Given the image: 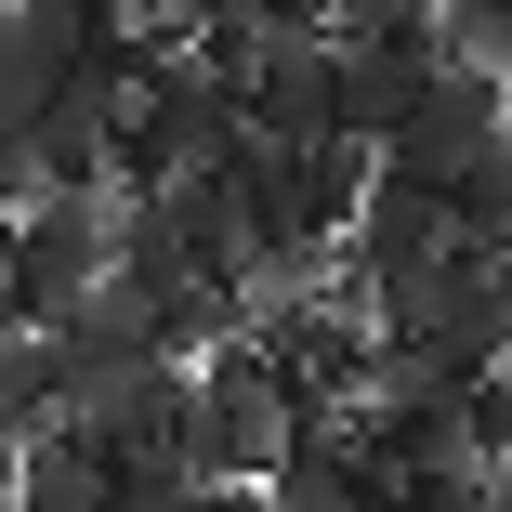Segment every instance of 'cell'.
I'll return each mask as SVG.
<instances>
[{
  "label": "cell",
  "mask_w": 512,
  "mask_h": 512,
  "mask_svg": "<svg viewBox=\"0 0 512 512\" xmlns=\"http://www.w3.org/2000/svg\"><path fill=\"white\" fill-rule=\"evenodd\" d=\"M302 421H316V407H302L289 355L263 329H237V342L197 355V434H184V460L211 486H276V460L302 447Z\"/></svg>",
  "instance_id": "6da1fadb"
},
{
  "label": "cell",
  "mask_w": 512,
  "mask_h": 512,
  "mask_svg": "<svg viewBox=\"0 0 512 512\" xmlns=\"http://www.w3.org/2000/svg\"><path fill=\"white\" fill-rule=\"evenodd\" d=\"M250 145V92L211 66V53H171L145 92H132V132H119V184H184V171H224Z\"/></svg>",
  "instance_id": "7a4b0ae2"
},
{
  "label": "cell",
  "mask_w": 512,
  "mask_h": 512,
  "mask_svg": "<svg viewBox=\"0 0 512 512\" xmlns=\"http://www.w3.org/2000/svg\"><path fill=\"white\" fill-rule=\"evenodd\" d=\"M119 224H132V184H40L14 211V289L27 316L53 329L92 276H119Z\"/></svg>",
  "instance_id": "3957f363"
},
{
  "label": "cell",
  "mask_w": 512,
  "mask_h": 512,
  "mask_svg": "<svg viewBox=\"0 0 512 512\" xmlns=\"http://www.w3.org/2000/svg\"><path fill=\"white\" fill-rule=\"evenodd\" d=\"M486 145H512V66L447 53V66H434V92H421V119L381 145V171H407V184H434V197H447Z\"/></svg>",
  "instance_id": "277c9868"
},
{
  "label": "cell",
  "mask_w": 512,
  "mask_h": 512,
  "mask_svg": "<svg viewBox=\"0 0 512 512\" xmlns=\"http://www.w3.org/2000/svg\"><path fill=\"white\" fill-rule=\"evenodd\" d=\"M447 66V27H381V40H342V92H329V132L355 145H394L421 119V92Z\"/></svg>",
  "instance_id": "5b68a950"
},
{
  "label": "cell",
  "mask_w": 512,
  "mask_h": 512,
  "mask_svg": "<svg viewBox=\"0 0 512 512\" xmlns=\"http://www.w3.org/2000/svg\"><path fill=\"white\" fill-rule=\"evenodd\" d=\"M79 434L106 447V460H184V434H197V355H158V368L92 381L79 394Z\"/></svg>",
  "instance_id": "8992f818"
},
{
  "label": "cell",
  "mask_w": 512,
  "mask_h": 512,
  "mask_svg": "<svg viewBox=\"0 0 512 512\" xmlns=\"http://www.w3.org/2000/svg\"><path fill=\"white\" fill-rule=\"evenodd\" d=\"M66 407H79V368H66V342H53L40 316H27V329H0V434H27V447H40V434L66 421Z\"/></svg>",
  "instance_id": "52a82bcc"
},
{
  "label": "cell",
  "mask_w": 512,
  "mask_h": 512,
  "mask_svg": "<svg viewBox=\"0 0 512 512\" xmlns=\"http://www.w3.org/2000/svg\"><path fill=\"white\" fill-rule=\"evenodd\" d=\"M224 486L211 473H197V460H119V499L106 512H211Z\"/></svg>",
  "instance_id": "ba28073f"
},
{
  "label": "cell",
  "mask_w": 512,
  "mask_h": 512,
  "mask_svg": "<svg viewBox=\"0 0 512 512\" xmlns=\"http://www.w3.org/2000/svg\"><path fill=\"white\" fill-rule=\"evenodd\" d=\"M447 0H329V27L342 40H381V27H434Z\"/></svg>",
  "instance_id": "9c48e42d"
},
{
  "label": "cell",
  "mask_w": 512,
  "mask_h": 512,
  "mask_svg": "<svg viewBox=\"0 0 512 512\" xmlns=\"http://www.w3.org/2000/svg\"><path fill=\"white\" fill-rule=\"evenodd\" d=\"M473 421H486V460L512 473V368H486V381H473Z\"/></svg>",
  "instance_id": "30bf717a"
}]
</instances>
